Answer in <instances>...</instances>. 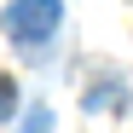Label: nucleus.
Listing matches in <instances>:
<instances>
[{
	"mask_svg": "<svg viewBox=\"0 0 133 133\" xmlns=\"http://www.w3.org/2000/svg\"><path fill=\"white\" fill-rule=\"evenodd\" d=\"M46 127H52V110H46V104H35V110H29V127H23V133H46Z\"/></svg>",
	"mask_w": 133,
	"mask_h": 133,
	"instance_id": "3",
	"label": "nucleus"
},
{
	"mask_svg": "<svg viewBox=\"0 0 133 133\" xmlns=\"http://www.w3.org/2000/svg\"><path fill=\"white\" fill-rule=\"evenodd\" d=\"M12 110H17V87H12L6 75H0V122H6V116H12Z\"/></svg>",
	"mask_w": 133,
	"mask_h": 133,
	"instance_id": "2",
	"label": "nucleus"
},
{
	"mask_svg": "<svg viewBox=\"0 0 133 133\" xmlns=\"http://www.w3.org/2000/svg\"><path fill=\"white\" fill-rule=\"evenodd\" d=\"M58 23H64V0H12L0 12V29L17 52H41L58 35Z\"/></svg>",
	"mask_w": 133,
	"mask_h": 133,
	"instance_id": "1",
	"label": "nucleus"
}]
</instances>
